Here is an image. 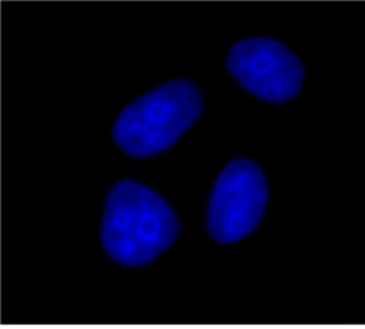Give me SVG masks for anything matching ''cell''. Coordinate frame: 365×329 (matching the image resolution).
<instances>
[{
  "label": "cell",
  "mask_w": 365,
  "mask_h": 329,
  "mask_svg": "<svg viewBox=\"0 0 365 329\" xmlns=\"http://www.w3.org/2000/svg\"><path fill=\"white\" fill-rule=\"evenodd\" d=\"M180 231L176 213L158 195L133 180L110 189L101 224L106 252L123 266H144L169 249Z\"/></svg>",
  "instance_id": "cell-1"
},
{
  "label": "cell",
  "mask_w": 365,
  "mask_h": 329,
  "mask_svg": "<svg viewBox=\"0 0 365 329\" xmlns=\"http://www.w3.org/2000/svg\"><path fill=\"white\" fill-rule=\"evenodd\" d=\"M197 85L175 79L138 97L115 120L114 140L130 157L145 158L170 148L201 117Z\"/></svg>",
  "instance_id": "cell-2"
},
{
  "label": "cell",
  "mask_w": 365,
  "mask_h": 329,
  "mask_svg": "<svg viewBox=\"0 0 365 329\" xmlns=\"http://www.w3.org/2000/svg\"><path fill=\"white\" fill-rule=\"evenodd\" d=\"M269 201L267 179L251 160L231 161L219 174L207 208V229L213 239L234 244L251 234Z\"/></svg>",
  "instance_id": "cell-3"
},
{
  "label": "cell",
  "mask_w": 365,
  "mask_h": 329,
  "mask_svg": "<svg viewBox=\"0 0 365 329\" xmlns=\"http://www.w3.org/2000/svg\"><path fill=\"white\" fill-rule=\"evenodd\" d=\"M227 68L245 90L274 104L294 98L304 82V68L297 54L267 38L237 42L230 48Z\"/></svg>",
  "instance_id": "cell-4"
}]
</instances>
